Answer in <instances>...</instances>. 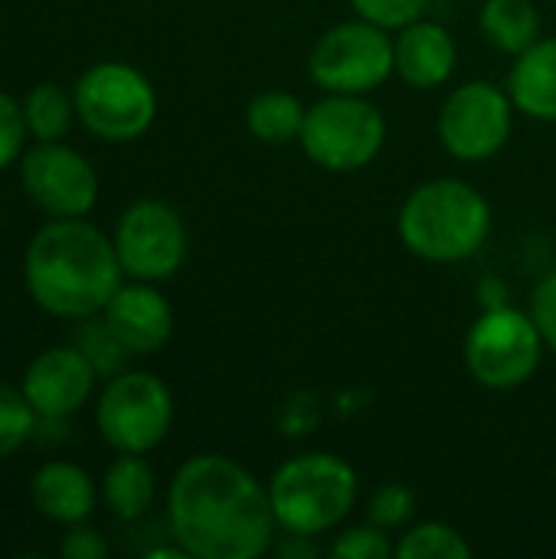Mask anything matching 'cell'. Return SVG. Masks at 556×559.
Masks as SVG:
<instances>
[{
  "mask_svg": "<svg viewBox=\"0 0 556 559\" xmlns=\"http://www.w3.org/2000/svg\"><path fill=\"white\" fill-rule=\"evenodd\" d=\"M508 95L531 121L556 124V36H541L531 49L514 56Z\"/></svg>",
  "mask_w": 556,
  "mask_h": 559,
  "instance_id": "e0dca14e",
  "label": "cell"
},
{
  "mask_svg": "<svg viewBox=\"0 0 556 559\" xmlns=\"http://www.w3.org/2000/svg\"><path fill=\"white\" fill-rule=\"evenodd\" d=\"M29 131H26V118H23V105L0 88V170L13 167L16 157L23 154Z\"/></svg>",
  "mask_w": 556,
  "mask_h": 559,
  "instance_id": "83f0119b",
  "label": "cell"
},
{
  "mask_svg": "<svg viewBox=\"0 0 556 559\" xmlns=\"http://www.w3.org/2000/svg\"><path fill=\"white\" fill-rule=\"evenodd\" d=\"M328 557L334 559H390L397 557V540L390 531L377 524H354V527H338L334 540L328 547Z\"/></svg>",
  "mask_w": 556,
  "mask_h": 559,
  "instance_id": "484cf974",
  "label": "cell"
},
{
  "mask_svg": "<svg viewBox=\"0 0 556 559\" xmlns=\"http://www.w3.org/2000/svg\"><path fill=\"white\" fill-rule=\"evenodd\" d=\"M72 98L85 131L115 144L138 141L157 118V92L151 79L118 59L88 66L75 79Z\"/></svg>",
  "mask_w": 556,
  "mask_h": 559,
  "instance_id": "52a82bcc",
  "label": "cell"
},
{
  "mask_svg": "<svg viewBox=\"0 0 556 559\" xmlns=\"http://www.w3.org/2000/svg\"><path fill=\"white\" fill-rule=\"evenodd\" d=\"M478 26L492 49L521 56L541 39V10L534 0H485Z\"/></svg>",
  "mask_w": 556,
  "mask_h": 559,
  "instance_id": "d6986e66",
  "label": "cell"
},
{
  "mask_svg": "<svg viewBox=\"0 0 556 559\" xmlns=\"http://www.w3.org/2000/svg\"><path fill=\"white\" fill-rule=\"evenodd\" d=\"M154 498H157V475L147 465V459L118 452V459L102 475V501H105V508L118 521L134 524V521L151 514Z\"/></svg>",
  "mask_w": 556,
  "mask_h": 559,
  "instance_id": "ac0fdd59",
  "label": "cell"
},
{
  "mask_svg": "<svg viewBox=\"0 0 556 559\" xmlns=\"http://www.w3.org/2000/svg\"><path fill=\"white\" fill-rule=\"evenodd\" d=\"M23 118H26V131L33 141H62L72 121L79 118L75 98L59 82L33 85L29 95L23 98Z\"/></svg>",
  "mask_w": 556,
  "mask_h": 559,
  "instance_id": "44dd1931",
  "label": "cell"
},
{
  "mask_svg": "<svg viewBox=\"0 0 556 559\" xmlns=\"http://www.w3.org/2000/svg\"><path fill=\"white\" fill-rule=\"evenodd\" d=\"M351 7H354L357 16H364V20H370V23L397 33L406 23L426 16L429 0H351Z\"/></svg>",
  "mask_w": 556,
  "mask_h": 559,
  "instance_id": "4316f807",
  "label": "cell"
},
{
  "mask_svg": "<svg viewBox=\"0 0 556 559\" xmlns=\"http://www.w3.org/2000/svg\"><path fill=\"white\" fill-rule=\"evenodd\" d=\"M308 75L321 92L374 95L397 75L393 33L364 16L341 20L311 46Z\"/></svg>",
  "mask_w": 556,
  "mask_h": 559,
  "instance_id": "ba28073f",
  "label": "cell"
},
{
  "mask_svg": "<svg viewBox=\"0 0 556 559\" xmlns=\"http://www.w3.org/2000/svg\"><path fill=\"white\" fill-rule=\"evenodd\" d=\"M305 111H308V105H301L298 95H292L285 88H265L249 102L246 128L256 141L282 147V144H292L301 138Z\"/></svg>",
  "mask_w": 556,
  "mask_h": 559,
  "instance_id": "ffe728a7",
  "label": "cell"
},
{
  "mask_svg": "<svg viewBox=\"0 0 556 559\" xmlns=\"http://www.w3.org/2000/svg\"><path fill=\"white\" fill-rule=\"evenodd\" d=\"M59 557L66 559H105L108 557V540L88 527L85 521L82 524H69L62 540H59Z\"/></svg>",
  "mask_w": 556,
  "mask_h": 559,
  "instance_id": "f546056e",
  "label": "cell"
},
{
  "mask_svg": "<svg viewBox=\"0 0 556 559\" xmlns=\"http://www.w3.org/2000/svg\"><path fill=\"white\" fill-rule=\"evenodd\" d=\"M167 534L193 559H259L279 537L269 485L229 455H193L170 478Z\"/></svg>",
  "mask_w": 556,
  "mask_h": 559,
  "instance_id": "6da1fadb",
  "label": "cell"
},
{
  "mask_svg": "<svg viewBox=\"0 0 556 559\" xmlns=\"http://www.w3.org/2000/svg\"><path fill=\"white\" fill-rule=\"evenodd\" d=\"M115 252L121 272L138 282L174 278L190 252V233L184 216L164 200H134L115 226Z\"/></svg>",
  "mask_w": 556,
  "mask_h": 559,
  "instance_id": "8fae6325",
  "label": "cell"
},
{
  "mask_svg": "<svg viewBox=\"0 0 556 559\" xmlns=\"http://www.w3.org/2000/svg\"><path fill=\"white\" fill-rule=\"evenodd\" d=\"M360 498V478L334 452H301L269 478L275 524L285 534L324 537L344 527Z\"/></svg>",
  "mask_w": 556,
  "mask_h": 559,
  "instance_id": "277c9868",
  "label": "cell"
},
{
  "mask_svg": "<svg viewBox=\"0 0 556 559\" xmlns=\"http://www.w3.org/2000/svg\"><path fill=\"white\" fill-rule=\"evenodd\" d=\"M69 344L92 364V370L98 373V380H111L125 370L128 364V350L125 344L111 334V328L105 324V318L92 314V318H79L75 331L69 337Z\"/></svg>",
  "mask_w": 556,
  "mask_h": 559,
  "instance_id": "7402d4cb",
  "label": "cell"
},
{
  "mask_svg": "<svg viewBox=\"0 0 556 559\" xmlns=\"http://www.w3.org/2000/svg\"><path fill=\"white\" fill-rule=\"evenodd\" d=\"M459 62L456 36L446 23L419 16L393 33V66L397 79L416 92L442 88Z\"/></svg>",
  "mask_w": 556,
  "mask_h": 559,
  "instance_id": "9a60e30c",
  "label": "cell"
},
{
  "mask_svg": "<svg viewBox=\"0 0 556 559\" xmlns=\"http://www.w3.org/2000/svg\"><path fill=\"white\" fill-rule=\"evenodd\" d=\"M36 409L23 396V390L0 383V459L13 455L36 436Z\"/></svg>",
  "mask_w": 556,
  "mask_h": 559,
  "instance_id": "cb8c5ba5",
  "label": "cell"
},
{
  "mask_svg": "<svg viewBox=\"0 0 556 559\" xmlns=\"http://www.w3.org/2000/svg\"><path fill=\"white\" fill-rule=\"evenodd\" d=\"M544 354L547 344L534 314L508 301L485 308L465 331L462 344L469 377L495 393H508L531 383Z\"/></svg>",
  "mask_w": 556,
  "mask_h": 559,
  "instance_id": "5b68a950",
  "label": "cell"
},
{
  "mask_svg": "<svg viewBox=\"0 0 556 559\" xmlns=\"http://www.w3.org/2000/svg\"><path fill=\"white\" fill-rule=\"evenodd\" d=\"M298 144L321 170L354 174L380 157L387 144V118L370 95L324 92L315 105H308Z\"/></svg>",
  "mask_w": 556,
  "mask_h": 559,
  "instance_id": "8992f818",
  "label": "cell"
},
{
  "mask_svg": "<svg viewBox=\"0 0 556 559\" xmlns=\"http://www.w3.org/2000/svg\"><path fill=\"white\" fill-rule=\"evenodd\" d=\"M23 278L36 308L62 321H79L105 311L125 272L115 242L79 216L52 219L33 233L23 255Z\"/></svg>",
  "mask_w": 556,
  "mask_h": 559,
  "instance_id": "7a4b0ae2",
  "label": "cell"
},
{
  "mask_svg": "<svg viewBox=\"0 0 556 559\" xmlns=\"http://www.w3.org/2000/svg\"><path fill=\"white\" fill-rule=\"evenodd\" d=\"M95 380L98 373L92 370V364L72 344H62L29 360L20 390L36 409V416L69 419L92 400Z\"/></svg>",
  "mask_w": 556,
  "mask_h": 559,
  "instance_id": "4fadbf2b",
  "label": "cell"
},
{
  "mask_svg": "<svg viewBox=\"0 0 556 559\" xmlns=\"http://www.w3.org/2000/svg\"><path fill=\"white\" fill-rule=\"evenodd\" d=\"M95 426L108 449L147 455L174 426V393L157 373L121 370L105 380V390L98 393Z\"/></svg>",
  "mask_w": 556,
  "mask_h": 559,
  "instance_id": "9c48e42d",
  "label": "cell"
},
{
  "mask_svg": "<svg viewBox=\"0 0 556 559\" xmlns=\"http://www.w3.org/2000/svg\"><path fill=\"white\" fill-rule=\"evenodd\" d=\"M33 508L52 524H82L95 511V481L72 462H46L29 481Z\"/></svg>",
  "mask_w": 556,
  "mask_h": 559,
  "instance_id": "2e32d148",
  "label": "cell"
},
{
  "mask_svg": "<svg viewBox=\"0 0 556 559\" xmlns=\"http://www.w3.org/2000/svg\"><path fill=\"white\" fill-rule=\"evenodd\" d=\"M416 518V491L406 481H387L380 485L370 501H367V521L390 531V534H403Z\"/></svg>",
  "mask_w": 556,
  "mask_h": 559,
  "instance_id": "d4e9b609",
  "label": "cell"
},
{
  "mask_svg": "<svg viewBox=\"0 0 556 559\" xmlns=\"http://www.w3.org/2000/svg\"><path fill=\"white\" fill-rule=\"evenodd\" d=\"M514 102L508 85L472 79L449 92L439 108L436 134L449 157L462 164H482L505 151L514 131Z\"/></svg>",
  "mask_w": 556,
  "mask_h": 559,
  "instance_id": "30bf717a",
  "label": "cell"
},
{
  "mask_svg": "<svg viewBox=\"0 0 556 559\" xmlns=\"http://www.w3.org/2000/svg\"><path fill=\"white\" fill-rule=\"evenodd\" d=\"M397 557L400 559H469L472 544L442 521H423L410 524L400 540H397Z\"/></svg>",
  "mask_w": 556,
  "mask_h": 559,
  "instance_id": "603a6c76",
  "label": "cell"
},
{
  "mask_svg": "<svg viewBox=\"0 0 556 559\" xmlns=\"http://www.w3.org/2000/svg\"><path fill=\"white\" fill-rule=\"evenodd\" d=\"M495 226L488 197L462 177H433L413 187L400 206L403 246L433 265H456L482 252Z\"/></svg>",
  "mask_w": 556,
  "mask_h": 559,
  "instance_id": "3957f363",
  "label": "cell"
},
{
  "mask_svg": "<svg viewBox=\"0 0 556 559\" xmlns=\"http://www.w3.org/2000/svg\"><path fill=\"white\" fill-rule=\"evenodd\" d=\"M102 318L131 357L157 354L174 337V308L154 282H121Z\"/></svg>",
  "mask_w": 556,
  "mask_h": 559,
  "instance_id": "5bb4252c",
  "label": "cell"
},
{
  "mask_svg": "<svg viewBox=\"0 0 556 559\" xmlns=\"http://www.w3.org/2000/svg\"><path fill=\"white\" fill-rule=\"evenodd\" d=\"M528 311L534 314V321H537V328H541V334H544L547 350H554L556 357V269L554 272H547V275L534 285Z\"/></svg>",
  "mask_w": 556,
  "mask_h": 559,
  "instance_id": "f1b7e54d",
  "label": "cell"
},
{
  "mask_svg": "<svg viewBox=\"0 0 556 559\" xmlns=\"http://www.w3.org/2000/svg\"><path fill=\"white\" fill-rule=\"evenodd\" d=\"M20 183L29 203L52 219H79L98 200L95 167L62 141H36L20 157Z\"/></svg>",
  "mask_w": 556,
  "mask_h": 559,
  "instance_id": "7c38bea8",
  "label": "cell"
}]
</instances>
